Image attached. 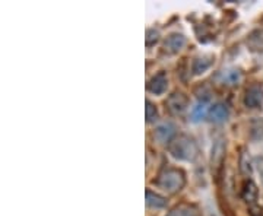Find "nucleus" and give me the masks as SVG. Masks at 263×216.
Here are the masks:
<instances>
[{
	"label": "nucleus",
	"mask_w": 263,
	"mask_h": 216,
	"mask_svg": "<svg viewBox=\"0 0 263 216\" xmlns=\"http://www.w3.org/2000/svg\"><path fill=\"white\" fill-rule=\"evenodd\" d=\"M168 151L175 159L180 161H195L199 152L196 142L187 134H180L174 137L168 146Z\"/></svg>",
	"instance_id": "f257e3e1"
},
{
	"label": "nucleus",
	"mask_w": 263,
	"mask_h": 216,
	"mask_svg": "<svg viewBox=\"0 0 263 216\" xmlns=\"http://www.w3.org/2000/svg\"><path fill=\"white\" fill-rule=\"evenodd\" d=\"M155 184L164 191L174 194L184 187L186 177H184V173L178 168H167L158 175Z\"/></svg>",
	"instance_id": "f03ea898"
},
{
	"label": "nucleus",
	"mask_w": 263,
	"mask_h": 216,
	"mask_svg": "<svg viewBox=\"0 0 263 216\" xmlns=\"http://www.w3.org/2000/svg\"><path fill=\"white\" fill-rule=\"evenodd\" d=\"M244 105L247 108H261V107H263V88L261 85L255 84L246 91Z\"/></svg>",
	"instance_id": "7ed1b4c3"
},
{
	"label": "nucleus",
	"mask_w": 263,
	"mask_h": 216,
	"mask_svg": "<svg viewBox=\"0 0 263 216\" xmlns=\"http://www.w3.org/2000/svg\"><path fill=\"white\" fill-rule=\"evenodd\" d=\"M189 105V99L184 93L181 92H174L168 96L167 99V107L173 114H181L187 110Z\"/></svg>",
	"instance_id": "20e7f679"
},
{
	"label": "nucleus",
	"mask_w": 263,
	"mask_h": 216,
	"mask_svg": "<svg viewBox=\"0 0 263 216\" xmlns=\"http://www.w3.org/2000/svg\"><path fill=\"white\" fill-rule=\"evenodd\" d=\"M168 87V78L165 75V72H160L157 73L148 84V91L155 93V95H163Z\"/></svg>",
	"instance_id": "39448f33"
},
{
	"label": "nucleus",
	"mask_w": 263,
	"mask_h": 216,
	"mask_svg": "<svg viewBox=\"0 0 263 216\" xmlns=\"http://www.w3.org/2000/svg\"><path fill=\"white\" fill-rule=\"evenodd\" d=\"M186 44V38L183 34H178V32H174V34H170L165 41H164V50L168 53V54H177L178 51H181V48L184 47Z\"/></svg>",
	"instance_id": "423d86ee"
},
{
	"label": "nucleus",
	"mask_w": 263,
	"mask_h": 216,
	"mask_svg": "<svg viewBox=\"0 0 263 216\" xmlns=\"http://www.w3.org/2000/svg\"><path fill=\"white\" fill-rule=\"evenodd\" d=\"M175 134V126L173 123H163L161 126H158L154 131V139L158 143H167L171 142L173 136Z\"/></svg>",
	"instance_id": "0eeeda50"
},
{
	"label": "nucleus",
	"mask_w": 263,
	"mask_h": 216,
	"mask_svg": "<svg viewBox=\"0 0 263 216\" xmlns=\"http://www.w3.org/2000/svg\"><path fill=\"white\" fill-rule=\"evenodd\" d=\"M209 117H211V120H212L214 123H222V122H225V120L230 117V110H228V107H227L225 104L218 102V104H215V105L211 108Z\"/></svg>",
	"instance_id": "6e6552de"
},
{
	"label": "nucleus",
	"mask_w": 263,
	"mask_h": 216,
	"mask_svg": "<svg viewBox=\"0 0 263 216\" xmlns=\"http://www.w3.org/2000/svg\"><path fill=\"white\" fill-rule=\"evenodd\" d=\"M214 63V59L211 56H202V57H197L195 59L193 62V66H192V70L195 75H202L205 73Z\"/></svg>",
	"instance_id": "1a4fd4ad"
},
{
	"label": "nucleus",
	"mask_w": 263,
	"mask_h": 216,
	"mask_svg": "<svg viewBox=\"0 0 263 216\" xmlns=\"http://www.w3.org/2000/svg\"><path fill=\"white\" fill-rule=\"evenodd\" d=\"M146 206L152 209H163L167 206V200L161 194L146 190Z\"/></svg>",
	"instance_id": "9d476101"
},
{
	"label": "nucleus",
	"mask_w": 263,
	"mask_h": 216,
	"mask_svg": "<svg viewBox=\"0 0 263 216\" xmlns=\"http://www.w3.org/2000/svg\"><path fill=\"white\" fill-rule=\"evenodd\" d=\"M258 187H256V184L252 181V180H247L246 183H244V185H243V199L247 202V203H250V205H255V202H256V199H258Z\"/></svg>",
	"instance_id": "9b49d317"
},
{
	"label": "nucleus",
	"mask_w": 263,
	"mask_h": 216,
	"mask_svg": "<svg viewBox=\"0 0 263 216\" xmlns=\"http://www.w3.org/2000/svg\"><path fill=\"white\" fill-rule=\"evenodd\" d=\"M224 154H225V143L222 139H218L212 146V167H219V164L224 159Z\"/></svg>",
	"instance_id": "f8f14e48"
},
{
	"label": "nucleus",
	"mask_w": 263,
	"mask_h": 216,
	"mask_svg": "<svg viewBox=\"0 0 263 216\" xmlns=\"http://www.w3.org/2000/svg\"><path fill=\"white\" fill-rule=\"evenodd\" d=\"M167 216H199V212L192 205H180V206H175Z\"/></svg>",
	"instance_id": "ddd939ff"
},
{
	"label": "nucleus",
	"mask_w": 263,
	"mask_h": 216,
	"mask_svg": "<svg viewBox=\"0 0 263 216\" xmlns=\"http://www.w3.org/2000/svg\"><path fill=\"white\" fill-rule=\"evenodd\" d=\"M205 116H206V101H200L192 110V120L193 122H200Z\"/></svg>",
	"instance_id": "4468645a"
},
{
	"label": "nucleus",
	"mask_w": 263,
	"mask_h": 216,
	"mask_svg": "<svg viewBox=\"0 0 263 216\" xmlns=\"http://www.w3.org/2000/svg\"><path fill=\"white\" fill-rule=\"evenodd\" d=\"M146 122L148 123H154L157 119H158V111H157V107L151 102V101H146Z\"/></svg>",
	"instance_id": "2eb2a0df"
},
{
	"label": "nucleus",
	"mask_w": 263,
	"mask_h": 216,
	"mask_svg": "<svg viewBox=\"0 0 263 216\" xmlns=\"http://www.w3.org/2000/svg\"><path fill=\"white\" fill-rule=\"evenodd\" d=\"M160 40V32L158 31H155V30H149L148 32H146V45H154V44L157 43Z\"/></svg>",
	"instance_id": "dca6fc26"
},
{
	"label": "nucleus",
	"mask_w": 263,
	"mask_h": 216,
	"mask_svg": "<svg viewBox=\"0 0 263 216\" xmlns=\"http://www.w3.org/2000/svg\"><path fill=\"white\" fill-rule=\"evenodd\" d=\"M249 214H250V216H263V209L258 205H252L249 208Z\"/></svg>",
	"instance_id": "f3484780"
}]
</instances>
